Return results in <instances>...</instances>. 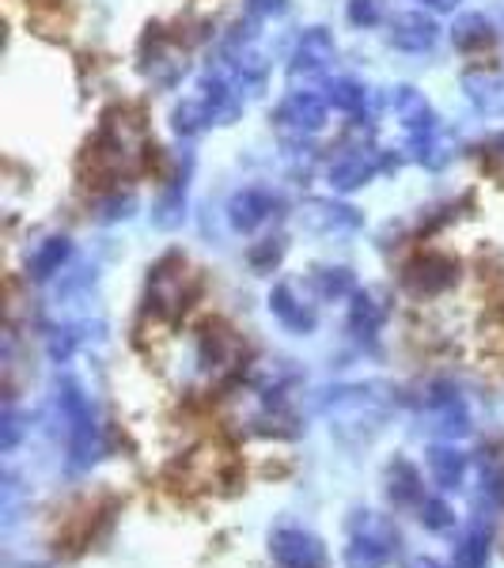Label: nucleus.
<instances>
[{
	"label": "nucleus",
	"mask_w": 504,
	"mask_h": 568,
	"mask_svg": "<svg viewBox=\"0 0 504 568\" xmlns=\"http://www.w3.org/2000/svg\"><path fill=\"white\" fill-rule=\"evenodd\" d=\"M58 406H61V420H65V436H69V466L72 470H84V466L99 459V428H95V417H91V406L77 383H61Z\"/></svg>",
	"instance_id": "nucleus-1"
},
{
	"label": "nucleus",
	"mask_w": 504,
	"mask_h": 568,
	"mask_svg": "<svg viewBox=\"0 0 504 568\" xmlns=\"http://www.w3.org/2000/svg\"><path fill=\"white\" fill-rule=\"evenodd\" d=\"M194 296V284H190L187 262L168 254L163 262H155L152 277H149V307L163 318H179L190 307Z\"/></svg>",
	"instance_id": "nucleus-2"
},
{
	"label": "nucleus",
	"mask_w": 504,
	"mask_h": 568,
	"mask_svg": "<svg viewBox=\"0 0 504 568\" xmlns=\"http://www.w3.org/2000/svg\"><path fill=\"white\" fill-rule=\"evenodd\" d=\"M395 542L399 538H395V530H391V524H383L380 516L364 511L353 527L350 546H345V565L350 568H383L391 557V549H395Z\"/></svg>",
	"instance_id": "nucleus-3"
},
{
	"label": "nucleus",
	"mask_w": 504,
	"mask_h": 568,
	"mask_svg": "<svg viewBox=\"0 0 504 568\" xmlns=\"http://www.w3.org/2000/svg\"><path fill=\"white\" fill-rule=\"evenodd\" d=\"M273 125L292 136L319 133L326 125V99L315 95V91H292V95L281 99V106L273 110Z\"/></svg>",
	"instance_id": "nucleus-4"
},
{
	"label": "nucleus",
	"mask_w": 504,
	"mask_h": 568,
	"mask_svg": "<svg viewBox=\"0 0 504 568\" xmlns=\"http://www.w3.org/2000/svg\"><path fill=\"white\" fill-rule=\"evenodd\" d=\"M455 277H460V265L436 251L417 254V258L406 262V270H402V284H406L410 292H417V296H440L444 288H452Z\"/></svg>",
	"instance_id": "nucleus-5"
},
{
	"label": "nucleus",
	"mask_w": 504,
	"mask_h": 568,
	"mask_svg": "<svg viewBox=\"0 0 504 568\" xmlns=\"http://www.w3.org/2000/svg\"><path fill=\"white\" fill-rule=\"evenodd\" d=\"M425 409H429V417H433V428L440 436L455 439V436L471 433V409H466L463 394L455 387H447V383H436V387L429 390Z\"/></svg>",
	"instance_id": "nucleus-6"
},
{
	"label": "nucleus",
	"mask_w": 504,
	"mask_h": 568,
	"mask_svg": "<svg viewBox=\"0 0 504 568\" xmlns=\"http://www.w3.org/2000/svg\"><path fill=\"white\" fill-rule=\"evenodd\" d=\"M270 549H273V561L281 568H323L326 565V554H323V546H319V538L300 527H281L278 535H273Z\"/></svg>",
	"instance_id": "nucleus-7"
},
{
	"label": "nucleus",
	"mask_w": 504,
	"mask_h": 568,
	"mask_svg": "<svg viewBox=\"0 0 504 568\" xmlns=\"http://www.w3.org/2000/svg\"><path fill=\"white\" fill-rule=\"evenodd\" d=\"M391 163L383 160L380 152H350V155H342V160L330 168V186L334 190H342V194H350V190H361V186H369V182L380 175V171H387Z\"/></svg>",
	"instance_id": "nucleus-8"
},
{
	"label": "nucleus",
	"mask_w": 504,
	"mask_h": 568,
	"mask_svg": "<svg viewBox=\"0 0 504 568\" xmlns=\"http://www.w3.org/2000/svg\"><path fill=\"white\" fill-rule=\"evenodd\" d=\"M337 58V45L330 39V31L323 27H311L304 31V39L296 42V50H292V77H319V72L330 69V61Z\"/></svg>",
	"instance_id": "nucleus-9"
},
{
	"label": "nucleus",
	"mask_w": 504,
	"mask_h": 568,
	"mask_svg": "<svg viewBox=\"0 0 504 568\" xmlns=\"http://www.w3.org/2000/svg\"><path fill=\"white\" fill-rule=\"evenodd\" d=\"M440 39V27L433 16L425 12H402L395 23H391V45L402 53H429Z\"/></svg>",
	"instance_id": "nucleus-10"
},
{
	"label": "nucleus",
	"mask_w": 504,
	"mask_h": 568,
	"mask_svg": "<svg viewBox=\"0 0 504 568\" xmlns=\"http://www.w3.org/2000/svg\"><path fill=\"white\" fill-rule=\"evenodd\" d=\"M273 209H278V197L270 190L251 186L228 201V220H232L235 232H254V227H262L273 216Z\"/></svg>",
	"instance_id": "nucleus-11"
},
{
	"label": "nucleus",
	"mask_w": 504,
	"mask_h": 568,
	"mask_svg": "<svg viewBox=\"0 0 504 568\" xmlns=\"http://www.w3.org/2000/svg\"><path fill=\"white\" fill-rule=\"evenodd\" d=\"M270 311H273V318H278L281 326L296 329V334L315 329V311H311L304 300L289 288V284H278V288L270 292Z\"/></svg>",
	"instance_id": "nucleus-12"
},
{
	"label": "nucleus",
	"mask_w": 504,
	"mask_h": 568,
	"mask_svg": "<svg viewBox=\"0 0 504 568\" xmlns=\"http://www.w3.org/2000/svg\"><path fill=\"white\" fill-rule=\"evenodd\" d=\"M463 91L478 114H504V77H493V72H471V77L463 80Z\"/></svg>",
	"instance_id": "nucleus-13"
},
{
	"label": "nucleus",
	"mask_w": 504,
	"mask_h": 568,
	"mask_svg": "<svg viewBox=\"0 0 504 568\" xmlns=\"http://www.w3.org/2000/svg\"><path fill=\"white\" fill-rule=\"evenodd\" d=\"M429 478H433L440 489H455L466 478V455L455 444H436L429 452Z\"/></svg>",
	"instance_id": "nucleus-14"
},
{
	"label": "nucleus",
	"mask_w": 504,
	"mask_h": 568,
	"mask_svg": "<svg viewBox=\"0 0 504 568\" xmlns=\"http://www.w3.org/2000/svg\"><path fill=\"white\" fill-rule=\"evenodd\" d=\"M69 254H72V243L65 240V235H50V240H42L31 251V258H27V273H31L34 281H50L53 273H61V265L69 262Z\"/></svg>",
	"instance_id": "nucleus-15"
},
{
	"label": "nucleus",
	"mask_w": 504,
	"mask_h": 568,
	"mask_svg": "<svg viewBox=\"0 0 504 568\" xmlns=\"http://www.w3.org/2000/svg\"><path fill=\"white\" fill-rule=\"evenodd\" d=\"M383 318H387V311H383L380 300L369 296V292H356L350 311V329L361 342H375V334L383 329Z\"/></svg>",
	"instance_id": "nucleus-16"
},
{
	"label": "nucleus",
	"mask_w": 504,
	"mask_h": 568,
	"mask_svg": "<svg viewBox=\"0 0 504 568\" xmlns=\"http://www.w3.org/2000/svg\"><path fill=\"white\" fill-rule=\"evenodd\" d=\"M311 220L323 232H356L361 227V213L350 205H337V201H311Z\"/></svg>",
	"instance_id": "nucleus-17"
},
{
	"label": "nucleus",
	"mask_w": 504,
	"mask_h": 568,
	"mask_svg": "<svg viewBox=\"0 0 504 568\" xmlns=\"http://www.w3.org/2000/svg\"><path fill=\"white\" fill-rule=\"evenodd\" d=\"M391 500H395V504H421V500H425L421 474L410 463H402V459L391 466Z\"/></svg>",
	"instance_id": "nucleus-18"
},
{
	"label": "nucleus",
	"mask_w": 504,
	"mask_h": 568,
	"mask_svg": "<svg viewBox=\"0 0 504 568\" xmlns=\"http://www.w3.org/2000/svg\"><path fill=\"white\" fill-rule=\"evenodd\" d=\"M485 561H490V527L474 524L455 549V568H485Z\"/></svg>",
	"instance_id": "nucleus-19"
},
{
	"label": "nucleus",
	"mask_w": 504,
	"mask_h": 568,
	"mask_svg": "<svg viewBox=\"0 0 504 568\" xmlns=\"http://www.w3.org/2000/svg\"><path fill=\"white\" fill-rule=\"evenodd\" d=\"M330 103H334V110H342V114H361L364 103H369V88L364 84H356V80L350 77H337V80H330Z\"/></svg>",
	"instance_id": "nucleus-20"
},
{
	"label": "nucleus",
	"mask_w": 504,
	"mask_h": 568,
	"mask_svg": "<svg viewBox=\"0 0 504 568\" xmlns=\"http://www.w3.org/2000/svg\"><path fill=\"white\" fill-rule=\"evenodd\" d=\"M182 209H187V171L171 179V186L163 190L160 205H155V224L160 227H175L182 220Z\"/></svg>",
	"instance_id": "nucleus-21"
},
{
	"label": "nucleus",
	"mask_w": 504,
	"mask_h": 568,
	"mask_svg": "<svg viewBox=\"0 0 504 568\" xmlns=\"http://www.w3.org/2000/svg\"><path fill=\"white\" fill-rule=\"evenodd\" d=\"M452 39H455V45H463V50H474V45H485L493 39V27L485 16L471 12V16H460V20H455Z\"/></svg>",
	"instance_id": "nucleus-22"
},
{
	"label": "nucleus",
	"mask_w": 504,
	"mask_h": 568,
	"mask_svg": "<svg viewBox=\"0 0 504 568\" xmlns=\"http://www.w3.org/2000/svg\"><path fill=\"white\" fill-rule=\"evenodd\" d=\"M311 284H315V292L323 300H345V296H353V273L342 270V265H334V270H319L315 277H311Z\"/></svg>",
	"instance_id": "nucleus-23"
},
{
	"label": "nucleus",
	"mask_w": 504,
	"mask_h": 568,
	"mask_svg": "<svg viewBox=\"0 0 504 568\" xmlns=\"http://www.w3.org/2000/svg\"><path fill=\"white\" fill-rule=\"evenodd\" d=\"M209 114H205V106H201V99H190V103H182L175 110V133L179 136H198L201 130H209Z\"/></svg>",
	"instance_id": "nucleus-24"
},
{
	"label": "nucleus",
	"mask_w": 504,
	"mask_h": 568,
	"mask_svg": "<svg viewBox=\"0 0 504 568\" xmlns=\"http://www.w3.org/2000/svg\"><path fill=\"white\" fill-rule=\"evenodd\" d=\"M421 524H425L429 530H436V535H444V530L455 527V511L447 508L440 497H425L421 500Z\"/></svg>",
	"instance_id": "nucleus-25"
},
{
	"label": "nucleus",
	"mask_w": 504,
	"mask_h": 568,
	"mask_svg": "<svg viewBox=\"0 0 504 568\" xmlns=\"http://www.w3.org/2000/svg\"><path fill=\"white\" fill-rule=\"evenodd\" d=\"M383 16V0H350V23L353 27H375Z\"/></svg>",
	"instance_id": "nucleus-26"
},
{
	"label": "nucleus",
	"mask_w": 504,
	"mask_h": 568,
	"mask_svg": "<svg viewBox=\"0 0 504 568\" xmlns=\"http://www.w3.org/2000/svg\"><path fill=\"white\" fill-rule=\"evenodd\" d=\"M133 209H137V197L133 194H114V197H110V201H103V205H99V220H107V224H110V220H125V216H130L133 213Z\"/></svg>",
	"instance_id": "nucleus-27"
},
{
	"label": "nucleus",
	"mask_w": 504,
	"mask_h": 568,
	"mask_svg": "<svg viewBox=\"0 0 504 568\" xmlns=\"http://www.w3.org/2000/svg\"><path fill=\"white\" fill-rule=\"evenodd\" d=\"M251 265L254 270H270V265H278V258H281V243L278 240H265V246H251Z\"/></svg>",
	"instance_id": "nucleus-28"
},
{
	"label": "nucleus",
	"mask_w": 504,
	"mask_h": 568,
	"mask_svg": "<svg viewBox=\"0 0 504 568\" xmlns=\"http://www.w3.org/2000/svg\"><path fill=\"white\" fill-rule=\"evenodd\" d=\"M289 8V0H246V16L251 20H273Z\"/></svg>",
	"instance_id": "nucleus-29"
},
{
	"label": "nucleus",
	"mask_w": 504,
	"mask_h": 568,
	"mask_svg": "<svg viewBox=\"0 0 504 568\" xmlns=\"http://www.w3.org/2000/svg\"><path fill=\"white\" fill-rule=\"evenodd\" d=\"M72 349H77V334H72V329H58V334L50 337V356H53V361H69Z\"/></svg>",
	"instance_id": "nucleus-30"
},
{
	"label": "nucleus",
	"mask_w": 504,
	"mask_h": 568,
	"mask_svg": "<svg viewBox=\"0 0 504 568\" xmlns=\"http://www.w3.org/2000/svg\"><path fill=\"white\" fill-rule=\"evenodd\" d=\"M16 436H20V425H16V414H8L4 417V447H12Z\"/></svg>",
	"instance_id": "nucleus-31"
},
{
	"label": "nucleus",
	"mask_w": 504,
	"mask_h": 568,
	"mask_svg": "<svg viewBox=\"0 0 504 568\" xmlns=\"http://www.w3.org/2000/svg\"><path fill=\"white\" fill-rule=\"evenodd\" d=\"M421 4H429V8H440V12H444V8H455V4H460V0H421Z\"/></svg>",
	"instance_id": "nucleus-32"
},
{
	"label": "nucleus",
	"mask_w": 504,
	"mask_h": 568,
	"mask_svg": "<svg viewBox=\"0 0 504 568\" xmlns=\"http://www.w3.org/2000/svg\"><path fill=\"white\" fill-rule=\"evenodd\" d=\"M410 568H440V565H433V561H414Z\"/></svg>",
	"instance_id": "nucleus-33"
}]
</instances>
